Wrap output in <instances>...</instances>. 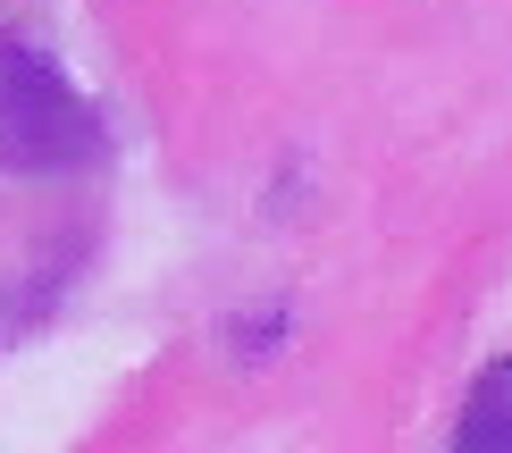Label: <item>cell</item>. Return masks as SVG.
Instances as JSON below:
<instances>
[{
	"label": "cell",
	"mask_w": 512,
	"mask_h": 453,
	"mask_svg": "<svg viewBox=\"0 0 512 453\" xmlns=\"http://www.w3.org/2000/svg\"><path fill=\"white\" fill-rule=\"evenodd\" d=\"M454 445L512 453V361H496V370L471 386V403H462V420H454Z\"/></svg>",
	"instance_id": "cell-2"
},
{
	"label": "cell",
	"mask_w": 512,
	"mask_h": 453,
	"mask_svg": "<svg viewBox=\"0 0 512 453\" xmlns=\"http://www.w3.org/2000/svg\"><path fill=\"white\" fill-rule=\"evenodd\" d=\"M110 151V126L84 101V84L42 42L0 34V168L9 177H68Z\"/></svg>",
	"instance_id": "cell-1"
}]
</instances>
